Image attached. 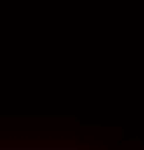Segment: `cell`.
I'll list each match as a JSON object with an SVG mask.
<instances>
[{"mask_svg":"<svg viewBox=\"0 0 144 150\" xmlns=\"http://www.w3.org/2000/svg\"><path fill=\"white\" fill-rule=\"evenodd\" d=\"M0 139H98V130H12Z\"/></svg>","mask_w":144,"mask_h":150,"instance_id":"1","label":"cell"},{"mask_svg":"<svg viewBox=\"0 0 144 150\" xmlns=\"http://www.w3.org/2000/svg\"><path fill=\"white\" fill-rule=\"evenodd\" d=\"M0 150H78V147H0Z\"/></svg>","mask_w":144,"mask_h":150,"instance_id":"2","label":"cell"}]
</instances>
